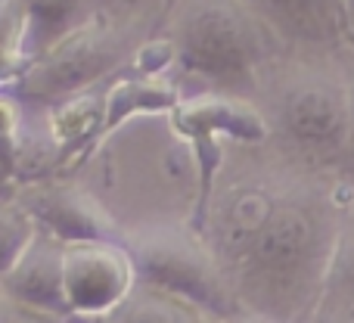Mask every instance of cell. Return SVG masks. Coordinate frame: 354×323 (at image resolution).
<instances>
[{"label": "cell", "instance_id": "277c9868", "mask_svg": "<svg viewBox=\"0 0 354 323\" xmlns=\"http://www.w3.org/2000/svg\"><path fill=\"white\" fill-rule=\"evenodd\" d=\"M128 249L137 264V283L177 295L212 317H230V311H236L218 258L205 255L187 237L147 233L128 243Z\"/></svg>", "mask_w": 354, "mask_h": 323}, {"label": "cell", "instance_id": "8992f818", "mask_svg": "<svg viewBox=\"0 0 354 323\" xmlns=\"http://www.w3.org/2000/svg\"><path fill=\"white\" fill-rule=\"evenodd\" d=\"M62 283L72 317H112L137 286L134 255L118 239H72L66 243Z\"/></svg>", "mask_w": 354, "mask_h": 323}, {"label": "cell", "instance_id": "4fadbf2b", "mask_svg": "<svg viewBox=\"0 0 354 323\" xmlns=\"http://www.w3.org/2000/svg\"><path fill=\"white\" fill-rule=\"evenodd\" d=\"M317 311H330L333 317H354V224H342V237Z\"/></svg>", "mask_w": 354, "mask_h": 323}, {"label": "cell", "instance_id": "7c38bea8", "mask_svg": "<svg viewBox=\"0 0 354 323\" xmlns=\"http://www.w3.org/2000/svg\"><path fill=\"white\" fill-rule=\"evenodd\" d=\"M28 12V35H25V56H37L53 47L59 37L72 35L87 25L84 0H22Z\"/></svg>", "mask_w": 354, "mask_h": 323}, {"label": "cell", "instance_id": "3957f363", "mask_svg": "<svg viewBox=\"0 0 354 323\" xmlns=\"http://www.w3.org/2000/svg\"><path fill=\"white\" fill-rule=\"evenodd\" d=\"M277 128L299 153L333 159L351 149L354 93L336 72H301L277 97Z\"/></svg>", "mask_w": 354, "mask_h": 323}, {"label": "cell", "instance_id": "52a82bcc", "mask_svg": "<svg viewBox=\"0 0 354 323\" xmlns=\"http://www.w3.org/2000/svg\"><path fill=\"white\" fill-rule=\"evenodd\" d=\"M171 112L177 131L193 140L196 159H199V205H196V212L205 214L214 171L221 165L218 134H227L233 140H245V143H261L268 137V124L243 100H227V97H199L183 106L177 103Z\"/></svg>", "mask_w": 354, "mask_h": 323}, {"label": "cell", "instance_id": "30bf717a", "mask_svg": "<svg viewBox=\"0 0 354 323\" xmlns=\"http://www.w3.org/2000/svg\"><path fill=\"white\" fill-rule=\"evenodd\" d=\"M28 208L44 230L62 237L66 243L72 239H118L112 237V224L106 221V214L97 212L93 202H87L78 193H41Z\"/></svg>", "mask_w": 354, "mask_h": 323}, {"label": "cell", "instance_id": "9c48e42d", "mask_svg": "<svg viewBox=\"0 0 354 323\" xmlns=\"http://www.w3.org/2000/svg\"><path fill=\"white\" fill-rule=\"evenodd\" d=\"M245 3L277 35L311 44L333 41L342 16H348L345 0H245Z\"/></svg>", "mask_w": 354, "mask_h": 323}, {"label": "cell", "instance_id": "9a60e30c", "mask_svg": "<svg viewBox=\"0 0 354 323\" xmlns=\"http://www.w3.org/2000/svg\"><path fill=\"white\" fill-rule=\"evenodd\" d=\"M25 35H28V12L22 0H0V78L12 75L25 56Z\"/></svg>", "mask_w": 354, "mask_h": 323}, {"label": "cell", "instance_id": "5b68a950", "mask_svg": "<svg viewBox=\"0 0 354 323\" xmlns=\"http://www.w3.org/2000/svg\"><path fill=\"white\" fill-rule=\"evenodd\" d=\"M118 59H122V41L91 19L72 35L59 37L53 47L37 53L35 62L22 72L19 84L28 97L37 100H68L97 84L112 66H118Z\"/></svg>", "mask_w": 354, "mask_h": 323}, {"label": "cell", "instance_id": "6da1fadb", "mask_svg": "<svg viewBox=\"0 0 354 323\" xmlns=\"http://www.w3.org/2000/svg\"><path fill=\"white\" fill-rule=\"evenodd\" d=\"M339 237L342 221L317 193L245 190L221 212L214 258L258 311L295 317L320 308Z\"/></svg>", "mask_w": 354, "mask_h": 323}, {"label": "cell", "instance_id": "5bb4252c", "mask_svg": "<svg viewBox=\"0 0 354 323\" xmlns=\"http://www.w3.org/2000/svg\"><path fill=\"white\" fill-rule=\"evenodd\" d=\"M37 230H41V224H37V218L31 214L28 205L0 202V280L25 255V249L37 237Z\"/></svg>", "mask_w": 354, "mask_h": 323}, {"label": "cell", "instance_id": "7a4b0ae2", "mask_svg": "<svg viewBox=\"0 0 354 323\" xmlns=\"http://www.w3.org/2000/svg\"><path fill=\"white\" fill-rule=\"evenodd\" d=\"M245 0H189L174 22V62L212 87L255 91L264 66V28Z\"/></svg>", "mask_w": 354, "mask_h": 323}, {"label": "cell", "instance_id": "8fae6325", "mask_svg": "<svg viewBox=\"0 0 354 323\" xmlns=\"http://www.w3.org/2000/svg\"><path fill=\"white\" fill-rule=\"evenodd\" d=\"M106 118H103V134L115 131L118 124L131 122L140 112H168L174 109L180 100L171 84H162L156 75H134V78H118L103 97Z\"/></svg>", "mask_w": 354, "mask_h": 323}, {"label": "cell", "instance_id": "ba28073f", "mask_svg": "<svg viewBox=\"0 0 354 323\" xmlns=\"http://www.w3.org/2000/svg\"><path fill=\"white\" fill-rule=\"evenodd\" d=\"M62 261H66V239L41 227L25 255L0 280V289L10 302L28 311L47 317H72L62 283Z\"/></svg>", "mask_w": 354, "mask_h": 323}, {"label": "cell", "instance_id": "2e32d148", "mask_svg": "<svg viewBox=\"0 0 354 323\" xmlns=\"http://www.w3.org/2000/svg\"><path fill=\"white\" fill-rule=\"evenodd\" d=\"M351 93H354V81H351ZM351 149H354V134H351Z\"/></svg>", "mask_w": 354, "mask_h": 323}]
</instances>
